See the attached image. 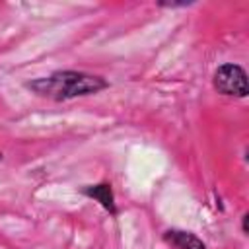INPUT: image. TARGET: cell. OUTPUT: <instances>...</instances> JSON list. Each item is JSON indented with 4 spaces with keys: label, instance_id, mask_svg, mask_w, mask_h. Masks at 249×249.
I'll list each match as a JSON object with an SVG mask.
<instances>
[{
    "label": "cell",
    "instance_id": "1",
    "mask_svg": "<svg viewBox=\"0 0 249 249\" xmlns=\"http://www.w3.org/2000/svg\"><path fill=\"white\" fill-rule=\"evenodd\" d=\"M25 88L51 101H68L76 97L95 95L109 88V82L103 76L82 72V70H56L49 76H41L25 82Z\"/></svg>",
    "mask_w": 249,
    "mask_h": 249
},
{
    "label": "cell",
    "instance_id": "2",
    "mask_svg": "<svg viewBox=\"0 0 249 249\" xmlns=\"http://www.w3.org/2000/svg\"><path fill=\"white\" fill-rule=\"evenodd\" d=\"M212 88L226 95V97H237L243 99L249 93V84H247V72L243 70V66L233 64V62H226L222 66H218L214 70L212 76Z\"/></svg>",
    "mask_w": 249,
    "mask_h": 249
},
{
    "label": "cell",
    "instance_id": "3",
    "mask_svg": "<svg viewBox=\"0 0 249 249\" xmlns=\"http://www.w3.org/2000/svg\"><path fill=\"white\" fill-rule=\"evenodd\" d=\"M82 195L88 198H93L95 202H99V206L103 210H107L111 216H117V202H115V195L111 189V183H97V185H88L82 189Z\"/></svg>",
    "mask_w": 249,
    "mask_h": 249
},
{
    "label": "cell",
    "instance_id": "4",
    "mask_svg": "<svg viewBox=\"0 0 249 249\" xmlns=\"http://www.w3.org/2000/svg\"><path fill=\"white\" fill-rule=\"evenodd\" d=\"M163 241L175 249H208L198 235L185 230H167L163 233Z\"/></svg>",
    "mask_w": 249,
    "mask_h": 249
},
{
    "label": "cell",
    "instance_id": "5",
    "mask_svg": "<svg viewBox=\"0 0 249 249\" xmlns=\"http://www.w3.org/2000/svg\"><path fill=\"white\" fill-rule=\"evenodd\" d=\"M160 6H165V8H175V6H189L191 2H158Z\"/></svg>",
    "mask_w": 249,
    "mask_h": 249
},
{
    "label": "cell",
    "instance_id": "6",
    "mask_svg": "<svg viewBox=\"0 0 249 249\" xmlns=\"http://www.w3.org/2000/svg\"><path fill=\"white\" fill-rule=\"evenodd\" d=\"M247 220H249V214L245 212V214L241 216V231H243V233H247Z\"/></svg>",
    "mask_w": 249,
    "mask_h": 249
},
{
    "label": "cell",
    "instance_id": "7",
    "mask_svg": "<svg viewBox=\"0 0 249 249\" xmlns=\"http://www.w3.org/2000/svg\"><path fill=\"white\" fill-rule=\"evenodd\" d=\"M0 160H2V154H0Z\"/></svg>",
    "mask_w": 249,
    "mask_h": 249
}]
</instances>
